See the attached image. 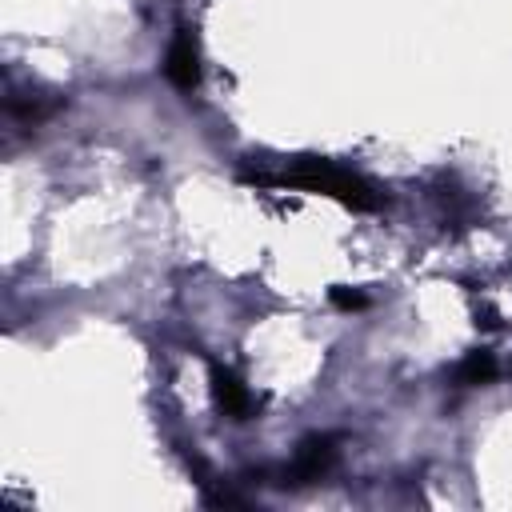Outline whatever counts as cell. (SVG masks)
Listing matches in <instances>:
<instances>
[{
	"label": "cell",
	"instance_id": "5b68a950",
	"mask_svg": "<svg viewBox=\"0 0 512 512\" xmlns=\"http://www.w3.org/2000/svg\"><path fill=\"white\" fill-rule=\"evenodd\" d=\"M496 376V360H492V352H484V348H476V352H468L456 368H452V384L456 388H472V384H488Z\"/></svg>",
	"mask_w": 512,
	"mask_h": 512
},
{
	"label": "cell",
	"instance_id": "7a4b0ae2",
	"mask_svg": "<svg viewBox=\"0 0 512 512\" xmlns=\"http://www.w3.org/2000/svg\"><path fill=\"white\" fill-rule=\"evenodd\" d=\"M208 380H212V404H216L228 420H252V416H256V396L248 392V384H244L232 368L212 364Z\"/></svg>",
	"mask_w": 512,
	"mask_h": 512
},
{
	"label": "cell",
	"instance_id": "277c9868",
	"mask_svg": "<svg viewBox=\"0 0 512 512\" xmlns=\"http://www.w3.org/2000/svg\"><path fill=\"white\" fill-rule=\"evenodd\" d=\"M332 460H336V440H332V436H308V440L296 448L292 464L284 468V484L320 480V476L332 468Z\"/></svg>",
	"mask_w": 512,
	"mask_h": 512
},
{
	"label": "cell",
	"instance_id": "6da1fadb",
	"mask_svg": "<svg viewBox=\"0 0 512 512\" xmlns=\"http://www.w3.org/2000/svg\"><path fill=\"white\" fill-rule=\"evenodd\" d=\"M248 184H272V188H304V192H316V196H332L356 212H372L380 208V192L352 168L336 164V160H324V156H296L288 160L280 172H244Z\"/></svg>",
	"mask_w": 512,
	"mask_h": 512
},
{
	"label": "cell",
	"instance_id": "3957f363",
	"mask_svg": "<svg viewBox=\"0 0 512 512\" xmlns=\"http://www.w3.org/2000/svg\"><path fill=\"white\" fill-rule=\"evenodd\" d=\"M164 76L180 92H192L200 84V48H196V36L188 28H176V36L168 44V56H164Z\"/></svg>",
	"mask_w": 512,
	"mask_h": 512
},
{
	"label": "cell",
	"instance_id": "8992f818",
	"mask_svg": "<svg viewBox=\"0 0 512 512\" xmlns=\"http://www.w3.org/2000/svg\"><path fill=\"white\" fill-rule=\"evenodd\" d=\"M332 304L344 308V312H352V308H364L368 296L364 292H352V288H332Z\"/></svg>",
	"mask_w": 512,
	"mask_h": 512
}]
</instances>
